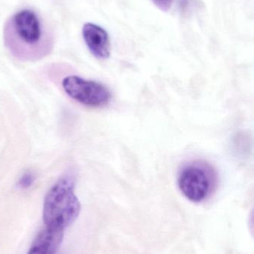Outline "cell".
<instances>
[{
  "label": "cell",
  "mask_w": 254,
  "mask_h": 254,
  "mask_svg": "<svg viewBox=\"0 0 254 254\" xmlns=\"http://www.w3.org/2000/svg\"><path fill=\"white\" fill-rule=\"evenodd\" d=\"M4 38L12 55L24 61L46 57L54 45L52 31L38 14L30 9L19 10L7 19Z\"/></svg>",
  "instance_id": "1"
},
{
  "label": "cell",
  "mask_w": 254,
  "mask_h": 254,
  "mask_svg": "<svg viewBox=\"0 0 254 254\" xmlns=\"http://www.w3.org/2000/svg\"><path fill=\"white\" fill-rule=\"evenodd\" d=\"M81 204L75 193L74 180L64 176L50 188L45 197L43 217L47 228L64 230L79 216Z\"/></svg>",
  "instance_id": "2"
},
{
  "label": "cell",
  "mask_w": 254,
  "mask_h": 254,
  "mask_svg": "<svg viewBox=\"0 0 254 254\" xmlns=\"http://www.w3.org/2000/svg\"><path fill=\"white\" fill-rule=\"evenodd\" d=\"M177 185L180 192L187 199L192 202H201L211 192L213 185V172L204 164L192 163L180 170Z\"/></svg>",
  "instance_id": "3"
},
{
  "label": "cell",
  "mask_w": 254,
  "mask_h": 254,
  "mask_svg": "<svg viewBox=\"0 0 254 254\" xmlns=\"http://www.w3.org/2000/svg\"><path fill=\"white\" fill-rule=\"evenodd\" d=\"M67 95L78 103L89 107L98 108L107 105L111 93L107 86L94 80H86L79 76L70 75L62 81Z\"/></svg>",
  "instance_id": "4"
},
{
  "label": "cell",
  "mask_w": 254,
  "mask_h": 254,
  "mask_svg": "<svg viewBox=\"0 0 254 254\" xmlns=\"http://www.w3.org/2000/svg\"><path fill=\"white\" fill-rule=\"evenodd\" d=\"M82 35L86 47L95 58L106 60L110 55V43L107 31L96 24H85Z\"/></svg>",
  "instance_id": "5"
},
{
  "label": "cell",
  "mask_w": 254,
  "mask_h": 254,
  "mask_svg": "<svg viewBox=\"0 0 254 254\" xmlns=\"http://www.w3.org/2000/svg\"><path fill=\"white\" fill-rule=\"evenodd\" d=\"M64 230L47 228L36 237L27 254H55L62 242Z\"/></svg>",
  "instance_id": "6"
},
{
  "label": "cell",
  "mask_w": 254,
  "mask_h": 254,
  "mask_svg": "<svg viewBox=\"0 0 254 254\" xmlns=\"http://www.w3.org/2000/svg\"><path fill=\"white\" fill-rule=\"evenodd\" d=\"M35 182V176L32 172H26L22 174L18 181V186L22 189H28L32 186Z\"/></svg>",
  "instance_id": "7"
},
{
  "label": "cell",
  "mask_w": 254,
  "mask_h": 254,
  "mask_svg": "<svg viewBox=\"0 0 254 254\" xmlns=\"http://www.w3.org/2000/svg\"><path fill=\"white\" fill-rule=\"evenodd\" d=\"M152 2L162 11L167 12L172 5L173 0H152Z\"/></svg>",
  "instance_id": "8"
}]
</instances>
